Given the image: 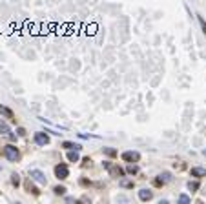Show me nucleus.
Here are the masks:
<instances>
[{
  "instance_id": "15",
  "label": "nucleus",
  "mask_w": 206,
  "mask_h": 204,
  "mask_svg": "<svg viewBox=\"0 0 206 204\" xmlns=\"http://www.w3.org/2000/svg\"><path fill=\"white\" fill-rule=\"evenodd\" d=\"M137 171H139V168H137L135 164H131V166H128V170H126V173H130V175H135Z\"/></svg>"
},
{
  "instance_id": "19",
  "label": "nucleus",
  "mask_w": 206,
  "mask_h": 204,
  "mask_svg": "<svg viewBox=\"0 0 206 204\" xmlns=\"http://www.w3.org/2000/svg\"><path fill=\"white\" fill-rule=\"evenodd\" d=\"M121 186L122 188H133V182L131 180H121Z\"/></svg>"
},
{
  "instance_id": "22",
  "label": "nucleus",
  "mask_w": 206,
  "mask_h": 204,
  "mask_svg": "<svg viewBox=\"0 0 206 204\" xmlns=\"http://www.w3.org/2000/svg\"><path fill=\"white\" fill-rule=\"evenodd\" d=\"M75 204H89V199H88V197H82V199H80V200H77Z\"/></svg>"
},
{
  "instance_id": "5",
  "label": "nucleus",
  "mask_w": 206,
  "mask_h": 204,
  "mask_svg": "<svg viewBox=\"0 0 206 204\" xmlns=\"http://www.w3.org/2000/svg\"><path fill=\"white\" fill-rule=\"evenodd\" d=\"M35 142H37L38 146H46V144H49V137H48L44 131H37V133H35Z\"/></svg>"
},
{
  "instance_id": "8",
  "label": "nucleus",
  "mask_w": 206,
  "mask_h": 204,
  "mask_svg": "<svg viewBox=\"0 0 206 204\" xmlns=\"http://www.w3.org/2000/svg\"><path fill=\"white\" fill-rule=\"evenodd\" d=\"M0 115H4L6 119H11V120L15 119V113H13V111H11L9 108H6V106H2V104H0Z\"/></svg>"
},
{
  "instance_id": "12",
  "label": "nucleus",
  "mask_w": 206,
  "mask_h": 204,
  "mask_svg": "<svg viewBox=\"0 0 206 204\" xmlns=\"http://www.w3.org/2000/svg\"><path fill=\"white\" fill-rule=\"evenodd\" d=\"M192 177H206V170L204 168H192Z\"/></svg>"
},
{
  "instance_id": "25",
  "label": "nucleus",
  "mask_w": 206,
  "mask_h": 204,
  "mask_svg": "<svg viewBox=\"0 0 206 204\" xmlns=\"http://www.w3.org/2000/svg\"><path fill=\"white\" fill-rule=\"evenodd\" d=\"M159 204H170V202H168V200H166V199H164V200H163V199H161V200H159Z\"/></svg>"
},
{
  "instance_id": "27",
  "label": "nucleus",
  "mask_w": 206,
  "mask_h": 204,
  "mask_svg": "<svg viewBox=\"0 0 206 204\" xmlns=\"http://www.w3.org/2000/svg\"><path fill=\"white\" fill-rule=\"evenodd\" d=\"M16 204H20V202H16Z\"/></svg>"
},
{
  "instance_id": "14",
  "label": "nucleus",
  "mask_w": 206,
  "mask_h": 204,
  "mask_svg": "<svg viewBox=\"0 0 206 204\" xmlns=\"http://www.w3.org/2000/svg\"><path fill=\"white\" fill-rule=\"evenodd\" d=\"M177 204H190V197H188L186 193L179 195V199H177Z\"/></svg>"
},
{
  "instance_id": "23",
  "label": "nucleus",
  "mask_w": 206,
  "mask_h": 204,
  "mask_svg": "<svg viewBox=\"0 0 206 204\" xmlns=\"http://www.w3.org/2000/svg\"><path fill=\"white\" fill-rule=\"evenodd\" d=\"M199 22H201V26H202V29H204V33H206V22H204L201 16H199Z\"/></svg>"
},
{
  "instance_id": "20",
  "label": "nucleus",
  "mask_w": 206,
  "mask_h": 204,
  "mask_svg": "<svg viewBox=\"0 0 206 204\" xmlns=\"http://www.w3.org/2000/svg\"><path fill=\"white\" fill-rule=\"evenodd\" d=\"M104 151H106V155H109V157H115V155H117V151L113 149V148H104Z\"/></svg>"
},
{
  "instance_id": "26",
  "label": "nucleus",
  "mask_w": 206,
  "mask_h": 204,
  "mask_svg": "<svg viewBox=\"0 0 206 204\" xmlns=\"http://www.w3.org/2000/svg\"><path fill=\"white\" fill-rule=\"evenodd\" d=\"M195 204H204V202H202V200H197V202H195Z\"/></svg>"
},
{
  "instance_id": "24",
  "label": "nucleus",
  "mask_w": 206,
  "mask_h": 204,
  "mask_svg": "<svg viewBox=\"0 0 206 204\" xmlns=\"http://www.w3.org/2000/svg\"><path fill=\"white\" fill-rule=\"evenodd\" d=\"M18 135H20V137H24V135H26V129H24V128H18Z\"/></svg>"
},
{
  "instance_id": "18",
  "label": "nucleus",
  "mask_w": 206,
  "mask_h": 204,
  "mask_svg": "<svg viewBox=\"0 0 206 204\" xmlns=\"http://www.w3.org/2000/svg\"><path fill=\"white\" fill-rule=\"evenodd\" d=\"M11 177H13V179H11V182H13V186H18V184H20V177H18L16 173H13Z\"/></svg>"
},
{
  "instance_id": "9",
  "label": "nucleus",
  "mask_w": 206,
  "mask_h": 204,
  "mask_svg": "<svg viewBox=\"0 0 206 204\" xmlns=\"http://www.w3.org/2000/svg\"><path fill=\"white\" fill-rule=\"evenodd\" d=\"M109 175H111V177H122V175H124V170L111 164V166H109Z\"/></svg>"
},
{
  "instance_id": "6",
  "label": "nucleus",
  "mask_w": 206,
  "mask_h": 204,
  "mask_svg": "<svg viewBox=\"0 0 206 204\" xmlns=\"http://www.w3.org/2000/svg\"><path fill=\"white\" fill-rule=\"evenodd\" d=\"M139 199H141V200H144V202H148V200H151V199H153V191H151V190L142 188V190L139 191Z\"/></svg>"
},
{
  "instance_id": "3",
  "label": "nucleus",
  "mask_w": 206,
  "mask_h": 204,
  "mask_svg": "<svg viewBox=\"0 0 206 204\" xmlns=\"http://www.w3.org/2000/svg\"><path fill=\"white\" fill-rule=\"evenodd\" d=\"M29 177H31V180H35V182H38V184H46V182H48V179H46V175L40 170H31Z\"/></svg>"
},
{
  "instance_id": "4",
  "label": "nucleus",
  "mask_w": 206,
  "mask_h": 204,
  "mask_svg": "<svg viewBox=\"0 0 206 204\" xmlns=\"http://www.w3.org/2000/svg\"><path fill=\"white\" fill-rule=\"evenodd\" d=\"M121 157H122V161H126V162H137L141 158V155L137 151H124Z\"/></svg>"
},
{
  "instance_id": "13",
  "label": "nucleus",
  "mask_w": 206,
  "mask_h": 204,
  "mask_svg": "<svg viewBox=\"0 0 206 204\" xmlns=\"http://www.w3.org/2000/svg\"><path fill=\"white\" fill-rule=\"evenodd\" d=\"M79 151H67V161L70 162H79Z\"/></svg>"
},
{
  "instance_id": "21",
  "label": "nucleus",
  "mask_w": 206,
  "mask_h": 204,
  "mask_svg": "<svg viewBox=\"0 0 206 204\" xmlns=\"http://www.w3.org/2000/svg\"><path fill=\"white\" fill-rule=\"evenodd\" d=\"M55 193H57V195H64V193H66V188H64V186H57V188H55Z\"/></svg>"
},
{
  "instance_id": "2",
  "label": "nucleus",
  "mask_w": 206,
  "mask_h": 204,
  "mask_svg": "<svg viewBox=\"0 0 206 204\" xmlns=\"http://www.w3.org/2000/svg\"><path fill=\"white\" fill-rule=\"evenodd\" d=\"M55 175H57V179L64 180V179L70 177V170H67V166H66L64 162H60V164H57V166H55Z\"/></svg>"
},
{
  "instance_id": "17",
  "label": "nucleus",
  "mask_w": 206,
  "mask_h": 204,
  "mask_svg": "<svg viewBox=\"0 0 206 204\" xmlns=\"http://www.w3.org/2000/svg\"><path fill=\"white\" fill-rule=\"evenodd\" d=\"M26 188H28V190H29V191H31L33 195H38V190H37V188H35V186H33L31 182H28V184H26Z\"/></svg>"
},
{
  "instance_id": "16",
  "label": "nucleus",
  "mask_w": 206,
  "mask_h": 204,
  "mask_svg": "<svg viewBox=\"0 0 206 204\" xmlns=\"http://www.w3.org/2000/svg\"><path fill=\"white\" fill-rule=\"evenodd\" d=\"M188 190L190 191H197L199 190V182H192V180H190V182H188Z\"/></svg>"
},
{
  "instance_id": "11",
  "label": "nucleus",
  "mask_w": 206,
  "mask_h": 204,
  "mask_svg": "<svg viewBox=\"0 0 206 204\" xmlns=\"http://www.w3.org/2000/svg\"><path fill=\"white\" fill-rule=\"evenodd\" d=\"M0 135H6V137H11V128L6 124V122H2V120H0Z\"/></svg>"
},
{
  "instance_id": "10",
  "label": "nucleus",
  "mask_w": 206,
  "mask_h": 204,
  "mask_svg": "<svg viewBox=\"0 0 206 204\" xmlns=\"http://www.w3.org/2000/svg\"><path fill=\"white\" fill-rule=\"evenodd\" d=\"M62 148L70 149V151H79L82 146H80V144H75V142H70V140H66V142H62Z\"/></svg>"
},
{
  "instance_id": "7",
  "label": "nucleus",
  "mask_w": 206,
  "mask_h": 204,
  "mask_svg": "<svg viewBox=\"0 0 206 204\" xmlns=\"http://www.w3.org/2000/svg\"><path fill=\"white\" fill-rule=\"evenodd\" d=\"M168 180H172V177H170V173H163V175H159L157 179H155V186H163V184H166Z\"/></svg>"
},
{
  "instance_id": "1",
  "label": "nucleus",
  "mask_w": 206,
  "mask_h": 204,
  "mask_svg": "<svg viewBox=\"0 0 206 204\" xmlns=\"http://www.w3.org/2000/svg\"><path fill=\"white\" fill-rule=\"evenodd\" d=\"M2 153H4V157L7 158V161H11V162H16L18 158H20V151H18V148L13 146V144L4 146V148H2Z\"/></svg>"
}]
</instances>
